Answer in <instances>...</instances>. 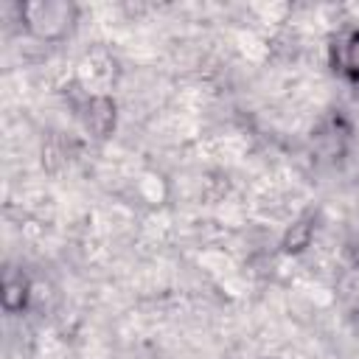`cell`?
<instances>
[{"instance_id": "2", "label": "cell", "mask_w": 359, "mask_h": 359, "mask_svg": "<svg viewBox=\"0 0 359 359\" xmlns=\"http://www.w3.org/2000/svg\"><path fill=\"white\" fill-rule=\"evenodd\" d=\"M331 67L337 76L359 84V28H351L331 42Z\"/></svg>"}, {"instance_id": "1", "label": "cell", "mask_w": 359, "mask_h": 359, "mask_svg": "<svg viewBox=\"0 0 359 359\" xmlns=\"http://www.w3.org/2000/svg\"><path fill=\"white\" fill-rule=\"evenodd\" d=\"M17 17L28 34L39 39H62L79 22V8L73 3H20Z\"/></svg>"}, {"instance_id": "3", "label": "cell", "mask_w": 359, "mask_h": 359, "mask_svg": "<svg viewBox=\"0 0 359 359\" xmlns=\"http://www.w3.org/2000/svg\"><path fill=\"white\" fill-rule=\"evenodd\" d=\"M115 101L109 95H90L87 98V112H84V123L95 137H109L115 129Z\"/></svg>"}, {"instance_id": "5", "label": "cell", "mask_w": 359, "mask_h": 359, "mask_svg": "<svg viewBox=\"0 0 359 359\" xmlns=\"http://www.w3.org/2000/svg\"><path fill=\"white\" fill-rule=\"evenodd\" d=\"M311 236H314V216H303L286 230V236L280 241V250L286 255H297L311 244Z\"/></svg>"}, {"instance_id": "4", "label": "cell", "mask_w": 359, "mask_h": 359, "mask_svg": "<svg viewBox=\"0 0 359 359\" xmlns=\"http://www.w3.org/2000/svg\"><path fill=\"white\" fill-rule=\"evenodd\" d=\"M6 314H22L31 300V283L25 275H6L3 278V292H0Z\"/></svg>"}]
</instances>
